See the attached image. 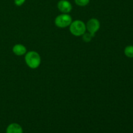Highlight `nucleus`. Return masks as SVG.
Here are the masks:
<instances>
[{"mask_svg":"<svg viewBox=\"0 0 133 133\" xmlns=\"http://www.w3.org/2000/svg\"><path fill=\"white\" fill-rule=\"evenodd\" d=\"M13 53L18 56H21L24 55L27 51L26 48L22 44H16L12 48Z\"/></svg>","mask_w":133,"mask_h":133,"instance_id":"7","label":"nucleus"},{"mask_svg":"<svg viewBox=\"0 0 133 133\" xmlns=\"http://www.w3.org/2000/svg\"><path fill=\"white\" fill-rule=\"evenodd\" d=\"M57 6H58V10L64 14H67V13L70 12L71 9H72V5L70 3V1H67V0L59 1Z\"/></svg>","mask_w":133,"mask_h":133,"instance_id":"5","label":"nucleus"},{"mask_svg":"<svg viewBox=\"0 0 133 133\" xmlns=\"http://www.w3.org/2000/svg\"><path fill=\"white\" fill-rule=\"evenodd\" d=\"M75 2L79 6H84L89 3L90 0H75Z\"/></svg>","mask_w":133,"mask_h":133,"instance_id":"9","label":"nucleus"},{"mask_svg":"<svg viewBox=\"0 0 133 133\" xmlns=\"http://www.w3.org/2000/svg\"><path fill=\"white\" fill-rule=\"evenodd\" d=\"M87 30L85 23L81 20H75L71 22L70 25V31L75 36H80L84 35Z\"/></svg>","mask_w":133,"mask_h":133,"instance_id":"2","label":"nucleus"},{"mask_svg":"<svg viewBox=\"0 0 133 133\" xmlns=\"http://www.w3.org/2000/svg\"><path fill=\"white\" fill-rule=\"evenodd\" d=\"M25 61L27 66L31 69H36L41 63V58L37 52L31 51L28 52L25 57Z\"/></svg>","mask_w":133,"mask_h":133,"instance_id":"1","label":"nucleus"},{"mask_svg":"<svg viewBox=\"0 0 133 133\" xmlns=\"http://www.w3.org/2000/svg\"><path fill=\"white\" fill-rule=\"evenodd\" d=\"M25 0H14V3L17 6H21L25 3Z\"/></svg>","mask_w":133,"mask_h":133,"instance_id":"11","label":"nucleus"},{"mask_svg":"<svg viewBox=\"0 0 133 133\" xmlns=\"http://www.w3.org/2000/svg\"><path fill=\"white\" fill-rule=\"evenodd\" d=\"M92 38H93V36L89 32H85L84 35H83V39L86 42H90Z\"/></svg>","mask_w":133,"mask_h":133,"instance_id":"10","label":"nucleus"},{"mask_svg":"<svg viewBox=\"0 0 133 133\" xmlns=\"http://www.w3.org/2000/svg\"><path fill=\"white\" fill-rule=\"evenodd\" d=\"M86 27H87L88 32L94 37L96 32L99 29L100 23L98 19H96V18H92V19H89L88 22H87Z\"/></svg>","mask_w":133,"mask_h":133,"instance_id":"4","label":"nucleus"},{"mask_svg":"<svg viewBox=\"0 0 133 133\" xmlns=\"http://www.w3.org/2000/svg\"><path fill=\"white\" fill-rule=\"evenodd\" d=\"M124 53L129 58H133V45H128L125 48Z\"/></svg>","mask_w":133,"mask_h":133,"instance_id":"8","label":"nucleus"},{"mask_svg":"<svg viewBox=\"0 0 133 133\" xmlns=\"http://www.w3.org/2000/svg\"><path fill=\"white\" fill-rule=\"evenodd\" d=\"M72 22V18L69 14H62L56 17L55 19V24L60 28H65L68 27Z\"/></svg>","mask_w":133,"mask_h":133,"instance_id":"3","label":"nucleus"},{"mask_svg":"<svg viewBox=\"0 0 133 133\" xmlns=\"http://www.w3.org/2000/svg\"><path fill=\"white\" fill-rule=\"evenodd\" d=\"M6 133H23V129L18 123H10L6 127Z\"/></svg>","mask_w":133,"mask_h":133,"instance_id":"6","label":"nucleus"}]
</instances>
